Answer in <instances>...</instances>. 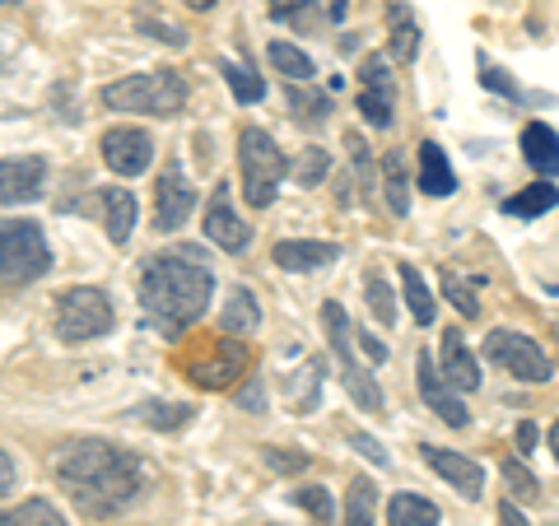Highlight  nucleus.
Wrapping results in <instances>:
<instances>
[{"label": "nucleus", "instance_id": "nucleus-38", "mask_svg": "<svg viewBox=\"0 0 559 526\" xmlns=\"http://www.w3.org/2000/svg\"><path fill=\"white\" fill-rule=\"evenodd\" d=\"M140 28H150L154 38H159V43H173V47H182V43H187V38H182V28H173V24H154L150 14H140Z\"/></svg>", "mask_w": 559, "mask_h": 526}, {"label": "nucleus", "instance_id": "nucleus-31", "mask_svg": "<svg viewBox=\"0 0 559 526\" xmlns=\"http://www.w3.org/2000/svg\"><path fill=\"white\" fill-rule=\"evenodd\" d=\"M503 480H509V494H513L518 503L540 499V485L532 480V470L522 466V462H503Z\"/></svg>", "mask_w": 559, "mask_h": 526}, {"label": "nucleus", "instance_id": "nucleus-11", "mask_svg": "<svg viewBox=\"0 0 559 526\" xmlns=\"http://www.w3.org/2000/svg\"><path fill=\"white\" fill-rule=\"evenodd\" d=\"M43 187H47V159H38V154L0 159V205H28L43 196Z\"/></svg>", "mask_w": 559, "mask_h": 526}, {"label": "nucleus", "instance_id": "nucleus-30", "mask_svg": "<svg viewBox=\"0 0 559 526\" xmlns=\"http://www.w3.org/2000/svg\"><path fill=\"white\" fill-rule=\"evenodd\" d=\"M406 164H401V154H388V205L392 215H406L411 210V191H406Z\"/></svg>", "mask_w": 559, "mask_h": 526}, {"label": "nucleus", "instance_id": "nucleus-8", "mask_svg": "<svg viewBox=\"0 0 559 526\" xmlns=\"http://www.w3.org/2000/svg\"><path fill=\"white\" fill-rule=\"evenodd\" d=\"M415 382H419V396L429 401V410L443 419L448 429H466L471 425V410L462 406V396H457V387L443 378V368L429 359V349L415 359Z\"/></svg>", "mask_w": 559, "mask_h": 526}, {"label": "nucleus", "instance_id": "nucleus-28", "mask_svg": "<svg viewBox=\"0 0 559 526\" xmlns=\"http://www.w3.org/2000/svg\"><path fill=\"white\" fill-rule=\"evenodd\" d=\"M234 373H242V349L238 345H224V359H215V363H201L197 373V387H224Z\"/></svg>", "mask_w": 559, "mask_h": 526}, {"label": "nucleus", "instance_id": "nucleus-35", "mask_svg": "<svg viewBox=\"0 0 559 526\" xmlns=\"http://www.w3.org/2000/svg\"><path fill=\"white\" fill-rule=\"evenodd\" d=\"M289 108H299L304 121H312V117L322 121V117L331 112V98H326V94H304L299 84H294V89H289Z\"/></svg>", "mask_w": 559, "mask_h": 526}, {"label": "nucleus", "instance_id": "nucleus-18", "mask_svg": "<svg viewBox=\"0 0 559 526\" xmlns=\"http://www.w3.org/2000/svg\"><path fill=\"white\" fill-rule=\"evenodd\" d=\"M98 205H103V224H108V238L112 242H131L135 234V196L127 187H103L98 191Z\"/></svg>", "mask_w": 559, "mask_h": 526}, {"label": "nucleus", "instance_id": "nucleus-25", "mask_svg": "<svg viewBox=\"0 0 559 526\" xmlns=\"http://www.w3.org/2000/svg\"><path fill=\"white\" fill-rule=\"evenodd\" d=\"M0 526H66V517L47 499H24L20 507H5Z\"/></svg>", "mask_w": 559, "mask_h": 526}, {"label": "nucleus", "instance_id": "nucleus-43", "mask_svg": "<svg viewBox=\"0 0 559 526\" xmlns=\"http://www.w3.org/2000/svg\"><path fill=\"white\" fill-rule=\"evenodd\" d=\"M14 489V462H10V452H0V499H5Z\"/></svg>", "mask_w": 559, "mask_h": 526}, {"label": "nucleus", "instance_id": "nucleus-44", "mask_svg": "<svg viewBox=\"0 0 559 526\" xmlns=\"http://www.w3.org/2000/svg\"><path fill=\"white\" fill-rule=\"evenodd\" d=\"M266 462H271L275 470H299V466H304V457H285V452H266Z\"/></svg>", "mask_w": 559, "mask_h": 526}, {"label": "nucleus", "instance_id": "nucleus-37", "mask_svg": "<svg viewBox=\"0 0 559 526\" xmlns=\"http://www.w3.org/2000/svg\"><path fill=\"white\" fill-rule=\"evenodd\" d=\"M355 452H359L364 462H373V466H388V462H392L388 452L378 447V438H369V433H355Z\"/></svg>", "mask_w": 559, "mask_h": 526}, {"label": "nucleus", "instance_id": "nucleus-9", "mask_svg": "<svg viewBox=\"0 0 559 526\" xmlns=\"http://www.w3.org/2000/svg\"><path fill=\"white\" fill-rule=\"evenodd\" d=\"M154 159V140L140 127H112L103 131V164H108L117 178H140Z\"/></svg>", "mask_w": 559, "mask_h": 526}, {"label": "nucleus", "instance_id": "nucleus-4", "mask_svg": "<svg viewBox=\"0 0 559 526\" xmlns=\"http://www.w3.org/2000/svg\"><path fill=\"white\" fill-rule=\"evenodd\" d=\"M238 168H242V196L257 210H266L275 201L280 182H285V172H289L285 154H280V145L261 127H248L238 135Z\"/></svg>", "mask_w": 559, "mask_h": 526}, {"label": "nucleus", "instance_id": "nucleus-39", "mask_svg": "<svg viewBox=\"0 0 559 526\" xmlns=\"http://www.w3.org/2000/svg\"><path fill=\"white\" fill-rule=\"evenodd\" d=\"M355 340H359V349H364V355H369L373 363L388 359V345H382L378 336H369V331H359V326H355Z\"/></svg>", "mask_w": 559, "mask_h": 526}, {"label": "nucleus", "instance_id": "nucleus-29", "mask_svg": "<svg viewBox=\"0 0 559 526\" xmlns=\"http://www.w3.org/2000/svg\"><path fill=\"white\" fill-rule=\"evenodd\" d=\"M415 51H419V24L411 20V14H396V24H392V61H415Z\"/></svg>", "mask_w": 559, "mask_h": 526}, {"label": "nucleus", "instance_id": "nucleus-23", "mask_svg": "<svg viewBox=\"0 0 559 526\" xmlns=\"http://www.w3.org/2000/svg\"><path fill=\"white\" fill-rule=\"evenodd\" d=\"M359 112H364L369 127H392L396 89H392V84H359Z\"/></svg>", "mask_w": 559, "mask_h": 526}, {"label": "nucleus", "instance_id": "nucleus-34", "mask_svg": "<svg viewBox=\"0 0 559 526\" xmlns=\"http://www.w3.org/2000/svg\"><path fill=\"white\" fill-rule=\"evenodd\" d=\"M294 503H299L304 513L318 517V526H326V522H331V499H326V489H322V485H304L299 494H294Z\"/></svg>", "mask_w": 559, "mask_h": 526}, {"label": "nucleus", "instance_id": "nucleus-19", "mask_svg": "<svg viewBox=\"0 0 559 526\" xmlns=\"http://www.w3.org/2000/svg\"><path fill=\"white\" fill-rule=\"evenodd\" d=\"M559 205V187H550V178H540L536 187H522L518 196L503 201V215H513V219H536V215H546V210Z\"/></svg>", "mask_w": 559, "mask_h": 526}, {"label": "nucleus", "instance_id": "nucleus-47", "mask_svg": "<svg viewBox=\"0 0 559 526\" xmlns=\"http://www.w3.org/2000/svg\"><path fill=\"white\" fill-rule=\"evenodd\" d=\"M187 5H191V10H210V5H215V0H187Z\"/></svg>", "mask_w": 559, "mask_h": 526}, {"label": "nucleus", "instance_id": "nucleus-17", "mask_svg": "<svg viewBox=\"0 0 559 526\" xmlns=\"http://www.w3.org/2000/svg\"><path fill=\"white\" fill-rule=\"evenodd\" d=\"M419 191H425V196H439V201L457 191V172H452L439 140H425V145H419Z\"/></svg>", "mask_w": 559, "mask_h": 526}, {"label": "nucleus", "instance_id": "nucleus-24", "mask_svg": "<svg viewBox=\"0 0 559 526\" xmlns=\"http://www.w3.org/2000/svg\"><path fill=\"white\" fill-rule=\"evenodd\" d=\"M373 507H378L373 480L355 476V480H349V489H345V526H378L373 522Z\"/></svg>", "mask_w": 559, "mask_h": 526}, {"label": "nucleus", "instance_id": "nucleus-5", "mask_svg": "<svg viewBox=\"0 0 559 526\" xmlns=\"http://www.w3.org/2000/svg\"><path fill=\"white\" fill-rule=\"evenodd\" d=\"M51 271V248L33 219L0 224V285H28Z\"/></svg>", "mask_w": 559, "mask_h": 526}, {"label": "nucleus", "instance_id": "nucleus-41", "mask_svg": "<svg viewBox=\"0 0 559 526\" xmlns=\"http://www.w3.org/2000/svg\"><path fill=\"white\" fill-rule=\"evenodd\" d=\"M499 526H532V522L522 517V507L509 499V503H499Z\"/></svg>", "mask_w": 559, "mask_h": 526}, {"label": "nucleus", "instance_id": "nucleus-20", "mask_svg": "<svg viewBox=\"0 0 559 526\" xmlns=\"http://www.w3.org/2000/svg\"><path fill=\"white\" fill-rule=\"evenodd\" d=\"M396 275H401V289H406V308H411V318H415L419 326H429V322H433V312H439V303H433V294H429V285H425V275H419V271L411 266V261H401Z\"/></svg>", "mask_w": 559, "mask_h": 526}, {"label": "nucleus", "instance_id": "nucleus-27", "mask_svg": "<svg viewBox=\"0 0 559 526\" xmlns=\"http://www.w3.org/2000/svg\"><path fill=\"white\" fill-rule=\"evenodd\" d=\"M271 65L280 70V75H289L294 84L312 80V57H308V51H299L294 43H271Z\"/></svg>", "mask_w": 559, "mask_h": 526}, {"label": "nucleus", "instance_id": "nucleus-14", "mask_svg": "<svg viewBox=\"0 0 559 526\" xmlns=\"http://www.w3.org/2000/svg\"><path fill=\"white\" fill-rule=\"evenodd\" d=\"M439 368H443V378H448L457 392H476V387H480V363H476V355H471V345H466V336H462L457 326L443 331Z\"/></svg>", "mask_w": 559, "mask_h": 526}, {"label": "nucleus", "instance_id": "nucleus-16", "mask_svg": "<svg viewBox=\"0 0 559 526\" xmlns=\"http://www.w3.org/2000/svg\"><path fill=\"white\" fill-rule=\"evenodd\" d=\"M522 159H527L540 178H559V135L546 127V121H527L522 127Z\"/></svg>", "mask_w": 559, "mask_h": 526}, {"label": "nucleus", "instance_id": "nucleus-6", "mask_svg": "<svg viewBox=\"0 0 559 526\" xmlns=\"http://www.w3.org/2000/svg\"><path fill=\"white\" fill-rule=\"evenodd\" d=\"M112 303L108 294L94 289V285H75L57 298V336L66 345H84V340H98L112 331Z\"/></svg>", "mask_w": 559, "mask_h": 526}, {"label": "nucleus", "instance_id": "nucleus-45", "mask_svg": "<svg viewBox=\"0 0 559 526\" xmlns=\"http://www.w3.org/2000/svg\"><path fill=\"white\" fill-rule=\"evenodd\" d=\"M308 0H271V14H294V10H304Z\"/></svg>", "mask_w": 559, "mask_h": 526}, {"label": "nucleus", "instance_id": "nucleus-15", "mask_svg": "<svg viewBox=\"0 0 559 526\" xmlns=\"http://www.w3.org/2000/svg\"><path fill=\"white\" fill-rule=\"evenodd\" d=\"M275 266L280 271H322V266H331V261L341 256V248L336 242H318V238H289V242H275Z\"/></svg>", "mask_w": 559, "mask_h": 526}, {"label": "nucleus", "instance_id": "nucleus-33", "mask_svg": "<svg viewBox=\"0 0 559 526\" xmlns=\"http://www.w3.org/2000/svg\"><path fill=\"white\" fill-rule=\"evenodd\" d=\"M443 294L452 298V308H457L462 312V318H476V312H480V298H476V289H471V285H462V275H443Z\"/></svg>", "mask_w": 559, "mask_h": 526}, {"label": "nucleus", "instance_id": "nucleus-40", "mask_svg": "<svg viewBox=\"0 0 559 526\" xmlns=\"http://www.w3.org/2000/svg\"><path fill=\"white\" fill-rule=\"evenodd\" d=\"M485 84H489V89H503V94H509V98H518L522 89H518V84L509 80V75H503V70H489L485 65Z\"/></svg>", "mask_w": 559, "mask_h": 526}, {"label": "nucleus", "instance_id": "nucleus-3", "mask_svg": "<svg viewBox=\"0 0 559 526\" xmlns=\"http://www.w3.org/2000/svg\"><path fill=\"white\" fill-rule=\"evenodd\" d=\"M103 103L112 112H145V117H178L187 108V80L178 70H150L103 89Z\"/></svg>", "mask_w": 559, "mask_h": 526}, {"label": "nucleus", "instance_id": "nucleus-1", "mask_svg": "<svg viewBox=\"0 0 559 526\" xmlns=\"http://www.w3.org/2000/svg\"><path fill=\"white\" fill-rule=\"evenodd\" d=\"M51 470L84 517H117L140 494V462L108 438H70L57 447Z\"/></svg>", "mask_w": 559, "mask_h": 526}, {"label": "nucleus", "instance_id": "nucleus-36", "mask_svg": "<svg viewBox=\"0 0 559 526\" xmlns=\"http://www.w3.org/2000/svg\"><path fill=\"white\" fill-rule=\"evenodd\" d=\"M326 168H331L326 154H322V150H308V154H304V164H299V182H304V187H308V182H318Z\"/></svg>", "mask_w": 559, "mask_h": 526}, {"label": "nucleus", "instance_id": "nucleus-32", "mask_svg": "<svg viewBox=\"0 0 559 526\" xmlns=\"http://www.w3.org/2000/svg\"><path fill=\"white\" fill-rule=\"evenodd\" d=\"M369 308H373V318L382 326L396 322V298H392V289H388V279L382 275H369Z\"/></svg>", "mask_w": 559, "mask_h": 526}, {"label": "nucleus", "instance_id": "nucleus-26", "mask_svg": "<svg viewBox=\"0 0 559 526\" xmlns=\"http://www.w3.org/2000/svg\"><path fill=\"white\" fill-rule=\"evenodd\" d=\"M219 70H224V80H229V89H234L238 103H261L266 98V84H261V75L248 61H224Z\"/></svg>", "mask_w": 559, "mask_h": 526}, {"label": "nucleus", "instance_id": "nucleus-21", "mask_svg": "<svg viewBox=\"0 0 559 526\" xmlns=\"http://www.w3.org/2000/svg\"><path fill=\"white\" fill-rule=\"evenodd\" d=\"M224 331H229V336H252V331L261 326V308H257V298L248 294V289H234L229 294V303H224Z\"/></svg>", "mask_w": 559, "mask_h": 526}, {"label": "nucleus", "instance_id": "nucleus-42", "mask_svg": "<svg viewBox=\"0 0 559 526\" xmlns=\"http://www.w3.org/2000/svg\"><path fill=\"white\" fill-rule=\"evenodd\" d=\"M518 452H522V457H532V452H536V425H532V419H527V425H518Z\"/></svg>", "mask_w": 559, "mask_h": 526}, {"label": "nucleus", "instance_id": "nucleus-2", "mask_svg": "<svg viewBox=\"0 0 559 526\" xmlns=\"http://www.w3.org/2000/svg\"><path fill=\"white\" fill-rule=\"evenodd\" d=\"M210 294H215V275H210V266H201L197 248L150 256L145 271H140V303H145L150 322L168 336H178V331L205 318Z\"/></svg>", "mask_w": 559, "mask_h": 526}, {"label": "nucleus", "instance_id": "nucleus-22", "mask_svg": "<svg viewBox=\"0 0 559 526\" xmlns=\"http://www.w3.org/2000/svg\"><path fill=\"white\" fill-rule=\"evenodd\" d=\"M388 526H439V507L419 494H392Z\"/></svg>", "mask_w": 559, "mask_h": 526}, {"label": "nucleus", "instance_id": "nucleus-10", "mask_svg": "<svg viewBox=\"0 0 559 526\" xmlns=\"http://www.w3.org/2000/svg\"><path fill=\"white\" fill-rule=\"evenodd\" d=\"M197 210V187L187 182V172L178 159H168L164 168V178H159V191H154V224H159L164 234L173 229H182L187 215Z\"/></svg>", "mask_w": 559, "mask_h": 526}, {"label": "nucleus", "instance_id": "nucleus-46", "mask_svg": "<svg viewBox=\"0 0 559 526\" xmlns=\"http://www.w3.org/2000/svg\"><path fill=\"white\" fill-rule=\"evenodd\" d=\"M550 452H555V462H559V419L550 425Z\"/></svg>", "mask_w": 559, "mask_h": 526}, {"label": "nucleus", "instance_id": "nucleus-13", "mask_svg": "<svg viewBox=\"0 0 559 526\" xmlns=\"http://www.w3.org/2000/svg\"><path fill=\"white\" fill-rule=\"evenodd\" d=\"M425 462H429V470H439V476L452 489H457L462 499L476 503L485 494V470L471 462V457H462V452H452V447H425Z\"/></svg>", "mask_w": 559, "mask_h": 526}, {"label": "nucleus", "instance_id": "nucleus-7", "mask_svg": "<svg viewBox=\"0 0 559 526\" xmlns=\"http://www.w3.org/2000/svg\"><path fill=\"white\" fill-rule=\"evenodd\" d=\"M485 359L499 363L503 373H513L522 382H550L555 378L546 349H540L532 336H522V331H489L485 336Z\"/></svg>", "mask_w": 559, "mask_h": 526}, {"label": "nucleus", "instance_id": "nucleus-12", "mask_svg": "<svg viewBox=\"0 0 559 526\" xmlns=\"http://www.w3.org/2000/svg\"><path fill=\"white\" fill-rule=\"evenodd\" d=\"M205 238L224 252H242L252 242V229L234 215V201H229V187H215V196L205 205Z\"/></svg>", "mask_w": 559, "mask_h": 526}]
</instances>
